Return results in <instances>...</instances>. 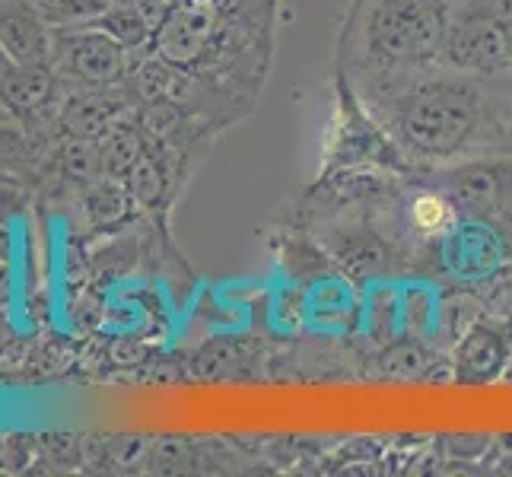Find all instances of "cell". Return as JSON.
<instances>
[{"label": "cell", "instance_id": "obj_1", "mask_svg": "<svg viewBox=\"0 0 512 477\" xmlns=\"http://www.w3.org/2000/svg\"><path fill=\"white\" fill-rule=\"evenodd\" d=\"M385 128L420 163H452L506 134L490 96L455 70L395 90L385 99Z\"/></svg>", "mask_w": 512, "mask_h": 477}, {"label": "cell", "instance_id": "obj_2", "mask_svg": "<svg viewBox=\"0 0 512 477\" xmlns=\"http://www.w3.org/2000/svg\"><path fill=\"white\" fill-rule=\"evenodd\" d=\"M455 0H357L344 48L360 67L408 74L439 61Z\"/></svg>", "mask_w": 512, "mask_h": 477}, {"label": "cell", "instance_id": "obj_3", "mask_svg": "<svg viewBox=\"0 0 512 477\" xmlns=\"http://www.w3.org/2000/svg\"><path fill=\"white\" fill-rule=\"evenodd\" d=\"M439 64L468 77L512 74V23L481 7H455Z\"/></svg>", "mask_w": 512, "mask_h": 477}, {"label": "cell", "instance_id": "obj_4", "mask_svg": "<svg viewBox=\"0 0 512 477\" xmlns=\"http://www.w3.org/2000/svg\"><path fill=\"white\" fill-rule=\"evenodd\" d=\"M55 70L80 90L118 86L128 77V48L96 26L55 29Z\"/></svg>", "mask_w": 512, "mask_h": 477}, {"label": "cell", "instance_id": "obj_5", "mask_svg": "<svg viewBox=\"0 0 512 477\" xmlns=\"http://www.w3.org/2000/svg\"><path fill=\"white\" fill-rule=\"evenodd\" d=\"M217 29V4L214 0H179L153 35L156 55H163L175 67H185L201 58L210 35Z\"/></svg>", "mask_w": 512, "mask_h": 477}, {"label": "cell", "instance_id": "obj_6", "mask_svg": "<svg viewBox=\"0 0 512 477\" xmlns=\"http://www.w3.org/2000/svg\"><path fill=\"white\" fill-rule=\"evenodd\" d=\"M0 48L13 64L55 67V29L32 0H0Z\"/></svg>", "mask_w": 512, "mask_h": 477}, {"label": "cell", "instance_id": "obj_7", "mask_svg": "<svg viewBox=\"0 0 512 477\" xmlns=\"http://www.w3.org/2000/svg\"><path fill=\"white\" fill-rule=\"evenodd\" d=\"M131 96L118 93L115 86H93L61 102V128L67 137L99 140L121 121H131Z\"/></svg>", "mask_w": 512, "mask_h": 477}, {"label": "cell", "instance_id": "obj_8", "mask_svg": "<svg viewBox=\"0 0 512 477\" xmlns=\"http://www.w3.org/2000/svg\"><path fill=\"white\" fill-rule=\"evenodd\" d=\"M58 70L39 64H4L0 67V109L7 115H39L58 96Z\"/></svg>", "mask_w": 512, "mask_h": 477}, {"label": "cell", "instance_id": "obj_9", "mask_svg": "<svg viewBox=\"0 0 512 477\" xmlns=\"http://www.w3.org/2000/svg\"><path fill=\"white\" fill-rule=\"evenodd\" d=\"M506 175L509 169L500 163H465L446 172L443 191L455 201V207L462 204L474 214H484V210H493L500 204L506 191Z\"/></svg>", "mask_w": 512, "mask_h": 477}, {"label": "cell", "instance_id": "obj_10", "mask_svg": "<svg viewBox=\"0 0 512 477\" xmlns=\"http://www.w3.org/2000/svg\"><path fill=\"white\" fill-rule=\"evenodd\" d=\"M506 357H509V341L500 328L493 325L471 328L462 338V347H458V379L471 385L497 379V373L506 366Z\"/></svg>", "mask_w": 512, "mask_h": 477}, {"label": "cell", "instance_id": "obj_11", "mask_svg": "<svg viewBox=\"0 0 512 477\" xmlns=\"http://www.w3.org/2000/svg\"><path fill=\"white\" fill-rule=\"evenodd\" d=\"M96 147H99V163H102L105 179L125 182L128 172L140 159V153L150 147V140H147L144 128H140V121L131 118V121H121V125H115L109 134H102L96 140Z\"/></svg>", "mask_w": 512, "mask_h": 477}, {"label": "cell", "instance_id": "obj_12", "mask_svg": "<svg viewBox=\"0 0 512 477\" xmlns=\"http://www.w3.org/2000/svg\"><path fill=\"white\" fill-rule=\"evenodd\" d=\"M90 26L109 32L112 39L121 42L128 51L144 48L147 42H153V35H156V26L147 20V13L137 7V0H118V4H109L105 13H99Z\"/></svg>", "mask_w": 512, "mask_h": 477}, {"label": "cell", "instance_id": "obj_13", "mask_svg": "<svg viewBox=\"0 0 512 477\" xmlns=\"http://www.w3.org/2000/svg\"><path fill=\"white\" fill-rule=\"evenodd\" d=\"M128 191L134 204L140 207H163L166 198H169V188H172V179H169V169H166V159L160 150L147 147L144 153H140V159L134 163V169L128 172L125 179Z\"/></svg>", "mask_w": 512, "mask_h": 477}, {"label": "cell", "instance_id": "obj_14", "mask_svg": "<svg viewBox=\"0 0 512 477\" xmlns=\"http://www.w3.org/2000/svg\"><path fill=\"white\" fill-rule=\"evenodd\" d=\"M408 223L420 239H446L455 223V201L446 191H420L408 204Z\"/></svg>", "mask_w": 512, "mask_h": 477}, {"label": "cell", "instance_id": "obj_15", "mask_svg": "<svg viewBox=\"0 0 512 477\" xmlns=\"http://www.w3.org/2000/svg\"><path fill=\"white\" fill-rule=\"evenodd\" d=\"M83 201H86V214H90L93 223L99 226H112L118 223L121 217L128 214L134 198L125 182H115V179H99L93 185L83 188Z\"/></svg>", "mask_w": 512, "mask_h": 477}, {"label": "cell", "instance_id": "obj_16", "mask_svg": "<svg viewBox=\"0 0 512 477\" xmlns=\"http://www.w3.org/2000/svg\"><path fill=\"white\" fill-rule=\"evenodd\" d=\"M35 10H39L51 29H77V26H90L99 13L112 0H32Z\"/></svg>", "mask_w": 512, "mask_h": 477}, {"label": "cell", "instance_id": "obj_17", "mask_svg": "<svg viewBox=\"0 0 512 477\" xmlns=\"http://www.w3.org/2000/svg\"><path fill=\"white\" fill-rule=\"evenodd\" d=\"M61 169L70 182L77 185H93L102 175V163H99V147L96 140H83V137H67V144L61 147Z\"/></svg>", "mask_w": 512, "mask_h": 477}, {"label": "cell", "instance_id": "obj_18", "mask_svg": "<svg viewBox=\"0 0 512 477\" xmlns=\"http://www.w3.org/2000/svg\"><path fill=\"white\" fill-rule=\"evenodd\" d=\"M465 4L471 7H481L493 16H500V20L512 23V0H465Z\"/></svg>", "mask_w": 512, "mask_h": 477}, {"label": "cell", "instance_id": "obj_19", "mask_svg": "<svg viewBox=\"0 0 512 477\" xmlns=\"http://www.w3.org/2000/svg\"><path fill=\"white\" fill-rule=\"evenodd\" d=\"M500 118H503V128H506V134H512V83H509V90H506V96H503V105H500Z\"/></svg>", "mask_w": 512, "mask_h": 477}, {"label": "cell", "instance_id": "obj_20", "mask_svg": "<svg viewBox=\"0 0 512 477\" xmlns=\"http://www.w3.org/2000/svg\"><path fill=\"white\" fill-rule=\"evenodd\" d=\"M7 207H10V201H7V194H4V191H0V220H4V217H7Z\"/></svg>", "mask_w": 512, "mask_h": 477}, {"label": "cell", "instance_id": "obj_21", "mask_svg": "<svg viewBox=\"0 0 512 477\" xmlns=\"http://www.w3.org/2000/svg\"><path fill=\"white\" fill-rule=\"evenodd\" d=\"M4 64H10V58L4 55V48H0V67H4Z\"/></svg>", "mask_w": 512, "mask_h": 477}, {"label": "cell", "instance_id": "obj_22", "mask_svg": "<svg viewBox=\"0 0 512 477\" xmlns=\"http://www.w3.org/2000/svg\"><path fill=\"white\" fill-rule=\"evenodd\" d=\"M112 4H118V0H112Z\"/></svg>", "mask_w": 512, "mask_h": 477}, {"label": "cell", "instance_id": "obj_23", "mask_svg": "<svg viewBox=\"0 0 512 477\" xmlns=\"http://www.w3.org/2000/svg\"><path fill=\"white\" fill-rule=\"evenodd\" d=\"M0 112H4V109H0ZM4 115H7V112H4Z\"/></svg>", "mask_w": 512, "mask_h": 477}]
</instances>
